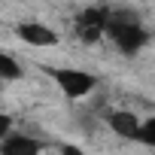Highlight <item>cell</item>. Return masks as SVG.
<instances>
[{"label":"cell","mask_w":155,"mask_h":155,"mask_svg":"<svg viewBox=\"0 0 155 155\" xmlns=\"http://www.w3.org/2000/svg\"><path fill=\"white\" fill-rule=\"evenodd\" d=\"M25 76V67L18 64V58L15 55H9V52H0V82H18Z\"/></svg>","instance_id":"obj_7"},{"label":"cell","mask_w":155,"mask_h":155,"mask_svg":"<svg viewBox=\"0 0 155 155\" xmlns=\"http://www.w3.org/2000/svg\"><path fill=\"white\" fill-rule=\"evenodd\" d=\"M104 37H110V43L125 58L140 55L149 46V40H152L149 28L143 25V18L134 9H110V21H107V34Z\"/></svg>","instance_id":"obj_1"},{"label":"cell","mask_w":155,"mask_h":155,"mask_svg":"<svg viewBox=\"0 0 155 155\" xmlns=\"http://www.w3.org/2000/svg\"><path fill=\"white\" fill-rule=\"evenodd\" d=\"M46 143L31 137V134H21V131H9L3 140H0V152L3 155H37L43 152Z\"/></svg>","instance_id":"obj_5"},{"label":"cell","mask_w":155,"mask_h":155,"mask_svg":"<svg viewBox=\"0 0 155 155\" xmlns=\"http://www.w3.org/2000/svg\"><path fill=\"white\" fill-rule=\"evenodd\" d=\"M137 143H143L146 149H155V119H140V131H137Z\"/></svg>","instance_id":"obj_8"},{"label":"cell","mask_w":155,"mask_h":155,"mask_svg":"<svg viewBox=\"0 0 155 155\" xmlns=\"http://www.w3.org/2000/svg\"><path fill=\"white\" fill-rule=\"evenodd\" d=\"M0 88H3V82H0Z\"/></svg>","instance_id":"obj_10"},{"label":"cell","mask_w":155,"mask_h":155,"mask_svg":"<svg viewBox=\"0 0 155 155\" xmlns=\"http://www.w3.org/2000/svg\"><path fill=\"white\" fill-rule=\"evenodd\" d=\"M107 125L116 137L122 140H137V131H140V116L131 113V110H110L107 113Z\"/></svg>","instance_id":"obj_6"},{"label":"cell","mask_w":155,"mask_h":155,"mask_svg":"<svg viewBox=\"0 0 155 155\" xmlns=\"http://www.w3.org/2000/svg\"><path fill=\"white\" fill-rule=\"evenodd\" d=\"M110 9H113V6H107V3H91V6H85L79 15L73 18V34H76V40L85 43V46L101 43L104 34H107Z\"/></svg>","instance_id":"obj_3"},{"label":"cell","mask_w":155,"mask_h":155,"mask_svg":"<svg viewBox=\"0 0 155 155\" xmlns=\"http://www.w3.org/2000/svg\"><path fill=\"white\" fill-rule=\"evenodd\" d=\"M12 125H15V122H12V116H9V113H0V140H3V137L12 131Z\"/></svg>","instance_id":"obj_9"},{"label":"cell","mask_w":155,"mask_h":155,"mask_svg":"<svg viewBox=\"0 0 155 155\" xmlns=\"http://www.w3.org/2000/svg\"><path fill=\"white\" fill-rule=\"evenodd\" d=\"M15 37L25 43V46H34V49H52V46H58V34H55V28H49V25H43V21H18L15 25Z\"/></svg>","instance_id":"obj_4"},{"label":"cell","mask_w":155,"mask_h":155,"mask_svg":"<svg viewBox=\"0 0 155 155\" xmlns=\"http://www.w3.org/2000/svg\"><path fill=\"white\" fill-rule=\"evenodd\" d=\"M43 73L61 88V94H64L67 101H85V97L101 85L97 76L88 73V70H82V67H52V64H46Z\"/></svg>","instance_id":"obj_2"}]
</instances>
